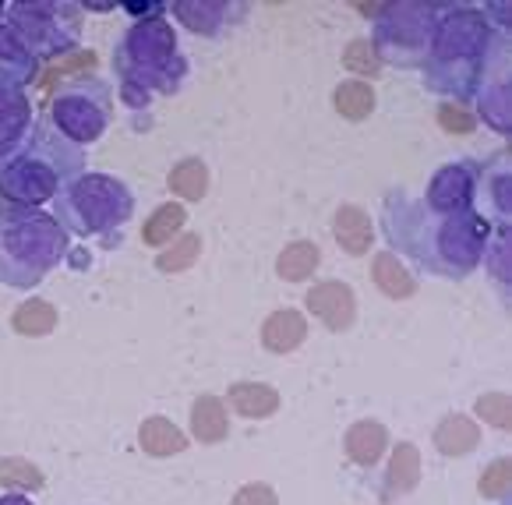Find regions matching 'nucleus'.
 <instances>
[{"label": "nucleus", "mask_w": 512, "mask_h": 505, "mask_svg": "<svg viewBox=\"0 0 512 505\" xmlns=\"http://www.w3.org/2000/svg\"><path fill=\"white\" fill-rule=\"evenodd\" d=\"M382 234L396 255L442 279H467L481 269L491 223L477 209L438 212L424 198L396 188L382 198Z\"/></svg>", "instance_id": "nucleus-1"}, {"label": "nucleus", "mask_w": 512, "mask_h": 505, "mask_svg": "<svg viewBox=\"0 0 512 505\" xmlns=\"http://www.w3.org/2000/svg\"><path fill=\"white\" fill-rule=\"evenodd\" d=\"M113 75L117 92L128 110H149L152 99L177 96L191 75L188 57L181 53L170 18L131 22L113 46Z\"/></svg>", "instance_id": "nucleus-2"}, {"label": "nucleus", "mask_w": 512, "mask_h": 505, "mask_svg": "<svg viewBox=\"0 0 512 505\" xmlns=\"http://www.w3.org/2000/svg\"><path fill=\"white\" fill-rule=\"evenodd\" d=\"M89 156L50 121H36L15 152L0 159V195L11 205L39 209L85 174Z\"/></svg>", "instance_id": "nucleus-3"}, {"label": "nucleus", "mask_w": 512, "mask_h": 505, "mask_svg": "<svg viewBox=\"0 0 512 505\" xmlns=\"http://www.w3.org/2000/svg\"><path fill=\"white\" fill-rule=\"evenodd\" d=\"M491 18L474 4H442L428 57H424V85L456 103H470L477 92L484 57L491 46Z\"/></svg>", "instance_id": "nucleus-4"}, {"label": "nucleus", "mask_w": 512, "mask_h": 505, "mask_svg": "<svg viewBox=\"0 0 512 505\" xmlns=\"http://www.w3.org/2000/svg\"><path fill=\"white\" fill-rule=\"evenodd\" d=\"M68 234L50 212L4 205L0 209V283L32 290L68 258Z\"/></svg>", "instance_id": "nucleus-5"}, {"label": "nucleus", "mask_w": 512, "mask_h": 505, "mask_svg": "<svg viewBox=\"0 0 512 505\" xmlns=\"http://www.w3.org/2000/svg\"><path fill=\"white\" fill-rule=\"evenodd\" d=\"M131 216H135V195L128 184L96 170H85L53 198V219L68 237H110L128 227Z\"/></svg>", "instance_id": "nucleus-6"}, {"label": "nucleus", "mask_w": 512, "mask_h": 505, "mask_svg": "<svg viewBox=\"0 0 512 505\" xmlns=\"http://www.w3.org/2000/svg\"><path fill=\"white\" fill-rule=\"evenodd\" d=\"M82 15V4H71V0H32V4H4L0 22L8 25L11 36L36 61H53V57L78 50Z\"/></svg>", "instance_id": "nucleus-7"}, {"label": "nucleus", "mask_w": 512, "mask_h": 505, "mask_svg": "<svg viewBox=\"0 0 512 505\" xmlns=\"http://www.w3.org/2000/svg\"><path fill=\"white\" fill-rule=\"evenodd\" d=\"M438 15H442V4H417V0L382 4L375 15V32H371V50H375L378 64L421 71Z\"/></svg>", "instance_id": "nucleus-8"}, {"label": "nucleus", "mask_w": 512, "mask_h": 505, "mask_svg": "<svg viewBox=\"0 0 512 505\" xmlns=\"http://www.w3.org/2000/svg\"><path fill=\"white\" fill-rule=\"evenodd\" d=\"M50 124L78 149H89L113 124V89L99 75H71L50 96Z\"/></svg>", "instance_id": "nucleus-9"}, {"label": "nucleus", "mask_w": 512, "mask_h": 505, "mask_svg": "<svg viewBox=\"0 0 512 505\" xmlns=\"http://www.w3.org/2000/svg\"><path fill=\"white\" fill-rule=\"evenodd\" d=\"M509 53H512V39L509 32L495 29L488 46V57H484L481 78H477V117L488 124L495 135H509L512 131V99H509Z\"/></svg>", "instance_id": "nucleus-10"}, {"label": "nucleus", "mask_w": 512, "mask_h": 505, "mask_svg": "<svg viewBox=\"0 0 512 505\" xmlns=\"http://www.w3.org/2000/svg\"><path fill=\"white\" fill-rule=\"evenodd\" d=\"M477 177H481V163L474 159H456V163L438 166L431 174L428 188H424V205L438 212H467L477 202Z\"/></svg>", "instance_id": "nucleus-11"}, {"label": "nucleus", "mask_w": 512, "mask_h": 505, "mask_svg": "<svg viewBox=\"0 0 512 505\" xmlns=\"http://www.w3.org/2000/svg\"><path fill=\"white\" fill-rule=\"evenodd\" d=\"M166 15H174L195 36L219 39L234 25H241V18L248 15V4H237V0H177V4H166Z\"/></svg>", "instance_id": "nucleus-12"}, {"label": "nucleus", "mask_w": 512, "mask_h": 505, "mask_svg": "<svg viewBox=\"0 0 512 505\" xmlns=\"http://www.w3.org/2000/svg\"><path fill=\"white\" fill-rule=\"evenodd\" d=\"M32 124H36V106H32L29 85L0 71V159L22 145Z\"/></svg>", "instance_id": "nucleus-13"}, {"label": "nucleus", "mask_w": 512, "mask_h": 505, "mask_svg": "<svg viewBox=\"0 0 512 505\" xmlns=\"http://www.w3.org/2000/svg\"><path fill=\"white\" fill-rule=\"evenodd\" d=\"M512 177H509V152H495L481 166L477 177V198L484 202L481 216L491 223V230H509L512 223Z\"/></svg>", "instance_id": "nucleus-14"}, {"label": "nucleus", "mask_w": 512, "mask_h": 505, "mask_svg": "<svg viewBox=\"0 0 512 505\" xmlns=\"http://www.w3.org/2000/svg\"><path fill=\"white\" fill-rule=\"evenodd\" d=\"M308 308L311 315H318L332 332L339 329H350L354 325V294H350L347 283H339V279H329V283H318L311 287L308 294Z\"/></svg>", "instance_id": "nucleus-15"}, {"label": "nucleus", "mask_w": 512, "mask_h": 505, "mask_svg": "<svg viewBox=\"0 0 512 505\" xmlns=\"http://www.w3.org/2000/svg\"><path fill=\"white\" fill-rule=\"evenodd\" d=\"M332 234H336L339 248L347 255H368L371 241H375V230H371V219L364 216L354 205H343L336 212V223H332Z\"/></svg>", "instance_id": "nucleus-16"}, {"label": "nucleus", "mask_w": 512, "mask_h": 505, "mask_svg": "<svg viewBox=\"0 0 512 505\" xmlns=\"http://www.w3.org/2000/svg\"><path fill=\"white\" fill-rule=\"evenodd\" d=\"M304 336H308V325H304V315H297V311H276L262 325V343L272 354H290V350L301 347Z\"/></svg>", "instance_id": "nucleus-17"}, {"label": "nucleus", "mask_w": 512, "mask_h": 505, "mask_svg": "<svg viewBox=\"0 0 512 505\" xmlns=\"http://www.w3.org/2000/svg\"><path fill=\"white\" fill-rule=\"evenodd\" d=\"M230 403H234V410L241 417H255L258 421V417L276 414L279 392L265 382H237L234 389H230Z\"/></svg>", "instance_id": "nucleus-18"}, {"label": "nucleus", "mask_w": 512, "mask_h": 505, "mask_svg": "<svg viewBox=\"0 0 512 505\" xmlns=\"http://www.w3.org/2000/svg\"><path fill=\"white\" fill-rule=\"evenodd\" d=\"M191 428H195L198 442H223L230 421H226V407L219 396H198L195 410H191Z\"/></svg>", "instance_id": "nucleus-19"}, {"label": "nucleus", "mask_w": 512, "mask_h": 505, "mask_svg": "<svg viewBox=\"0 0 512 505\" xmlns=\"http://www.w3.org/2000/svg\"><path fill=\"white\" fill-rule=\"evenodd\" d=\"M0 15H4V11H0ZM0 71L15 75L22 85H32L39 75V61L25 50L22 43H18L15 36H11V29L4 22H0Z\"/></svg>", "instance_id": "nucleus-20"}, {"label": "nucleus", "mask_w": 512, "mask_h": 505, "mask_svg": "<svg viewBox=\"0 0 512 505\" xmlns=\"http://www.w3.org/2000/svg\"><path fill=\"white\" fill-rule=\"evenodd\" d=\"M347 453L354 463H361V467H371V463L382 460L385 453V428L375 421H361L354 424V428L347 431Z\"/></svg>", "instance_id": "nucleus-21"}, {"label": "nucleus", "mask_w": 512, "mask_h": 505, "mask_svg": "<svg viewBox=\"0 0 512 505\" xmlns=\"http://www.w3.org/2000/svg\"><path fill=\"white\" fill-rule=\"evenodd\" d=\"M138 442L149 456H174L184 449V435L166 417H149L138 431Z\"/></svg>", "instance_id": "nucleus-22"}, {"label": "nucleus", "mask_w": 512, "mask_h": 505, "mask_svg": "<svg viewBox=\"0 0 512 505\" xmlns=\"http://www.w3.org/2000/svg\"><path fill=\"white\" fill-rule=\"evenodd\" d=\"M435 442H438V449H442L445 456H463L477 445V424L467 421L463 414H452V417H445V421L438 424Z\"/></svg>", "instance_id": "nucleus-23"}, {"label": "nucleus", "mask_w": 512, "mask_h": 505, "mask_svg": "<svg viewBox=\"0 0 512 505\" xmlns=\"http://www.w3.org/2000/svg\"><path fill=\"white\" fill-rule=\"evenodd\" d=\"M318 262H322V255H318V248L311 241H297L290 244L283 255H279L276 269L283 279H290V283H301V279H308L311 272L318 269Z\"/></svg>", "instance_id": "nucleus-24"}, {"label": "nucleus", "mask_w": 512, "mask_h": 505, "mask_svg": "<svg viewBox=\"0 0 512 505\" xmlns=\"http://www.w3.org/2000/svg\"><path fill=\"white\" fill-rule=\"evenodd\" d=\"M375 279H378V287H382L389 297H410L417 290L414 276L396 262L392 251H382V255L375 258Z\"/></svg>", "instance_id": "nucleus-25"}, {"label": "nucleus", "mask_w": 512, "mask_h": 505, "mask_svg": "<svg viewBox=\"0 0 512 505\" xmlns=\"http://www.w3.org/2000/svg\"><path fill=\"white\" fill-rule=\"evenodd\" d=\"M336 110L350 121H364V117L375 110V92H371L368 82L354 78V82H343L336 89Z\"/></svg>", "instance_id": "nucleus-26"}, {"label": "nucleus", "mask_w": 512, "mask_h": 505, "mask_svg": "<svg viewBox=\"0 0 512 505\" xmlns=\"http://www.w3.org/2000/svg\"><path fill=\"white\" fill-rule=\"evenodd\" d=\"M205 188H209V170H205L202 159H184L174 174H170V191L188 198V202L205 198Z\"/></svg>", "instance_id": "nucleus-27"}, {"label": "nucleus", "mask_w": 512, "mask_h": 505, "mask_svg": "<svg viewBox=\"0 0 512 505\" xmlns=\"http://www.w3.org/2000/svg\"><path fill=\"white\" fill-rule=\"evenodd\" d=\"M421 477V460H417V449L410 442L396 445V456L389 463V491H410Z\"/></svg>", "instance_id": "nucleus-28"}, {"label": "nucleus", "mask_w": 512, "mask_h": 505, "mask_svg": "<svg viewBox=\"0 0 512 505\" xmlns=\"http://www.w3.org/2000/svg\"><path fill=\"white\" fill-rule=\"evenodd\" d=\"M181 223H184L181 205H163V209L152 212V219L145 223V241H149L152 248H163V244H170V237L181 230Z\"/></svg>", "instance_id": "nucleus-29"}, {"label": "nucleus", "mask_w": 512, "mask_h": 505, "mask_svg": "<svg viewBox=\"0 0 512 505\" xmlns=\"http://www.w3.org/2000/svg\"><path fill=\"white\" fill-rule=\"evenodd\" d=\"M57 325V315L46 301H29L15 311V329L25 332V336H43Z\"/></svg>", "instance_id": "nucleus-30"}, {"label": "nucleus", "mask_w": 512, "mask_h": 505, "mask_svg": "<svg viewBox=\"0 0 512 505\" xmlns=\"http://www.w3.org/2000/svg\"><path fill=\"white\" fill-rule=\"evenodd\" d=\"M198 251H202V241L198 237H181V241L174 244V248L166 251V255H159V269L163 272H177V269H188L191 262L198 258Z\"/></svg>", "instance_id": "nucleus-31"}, {"label": "nucleus", "mask_w": 512, "mask_h": 505, "mask_svg": "<svg viewBox=\"0 0 512 505\" xmlns=\"http://www.w3.org/2000/svg\"><path fill=\"white\" fill-rule=\"evenodd\" d=\"M477 414L481 421H491L495 428H509V396L505 392H491L477 400Z\"/></svg>", "instance_id": "nucleus-32"}, {"label": "nucleus", "mask_w": 512, "mask_h": 505, "mask_svg": "<svg viewBox=\"0 0 512 505\" xmlns=\"http://www.w3.org/2000/svg\"><path fill=\"white\" fill-rule=\"evenodd\" d=\"M481 491H484L488 498L505 495V491H509V463H505V460L491 463L488 474H484V481H481Z\"/></svg>", "instance_id": "nucleus-33"}, {"label": "nucleus", "mask_w": 512, "mask_h": 505, "mask_svg": "<svg viewBox=\"0 0 512 505\" xmlns=\"http://www.w3.org/2000/svg\"><path fill=\"white\" fill-rule=\"evenodd\" d=\"M234 505H276V495L265 484H248L234 495Z\"/></svg>", "instance_id": "nucleus-34"}, {"label": "nucleus", "mask_w": 512, "mask_h": 505, "mask_svg": "<svg viewBox=\"0 0 512 505\" xmlns=\"http://www.w3.org/2000/svg\"><path fill=\"white\" fill-rule=\"evenodd\" d=\"M117 8L124 11V15H131L135 22H145V18H159V15H166V4H156V0H145V4H117Z\"/></svg>", "instance_id": "nucleus-35"}, {"label": "nucleus", "mask_w": 512, "mask_h": 505, "mask_svg": "<svg viewBox=\"0 0 512 505\" xmlns=\"http://www.w3.org/2000/svg\"><path fill=\"white\" fill-rule=\"evenodd\" d=\"M442 128H449V131H470L474 128V117H467V114H460V110H452V106H442Z\"/></svg>", "instance_id": "nucleus-36"}, {"label": "nucleus", "mask_w": 512, "mask_h": 505, "mask_svg": "<svg viewBox=\"0 0 512 505\" xmlns=\"http://www.w3.org/2000/svg\"><path fill=\"white\" fill-rule=\"evenodd\" d=\"M0 505H32L25 495H18V491H11V495H0Z\"/></svg>", "instance_id": "nucleus-37"}]
</instances>
